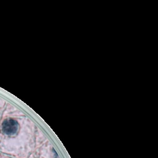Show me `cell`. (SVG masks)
<instances>
[{
  "mask_svg": "<svg viewBox=\"0 0 158 158\" xmlns=\"http://www.w3.org/2000/svg\"><path fill=\"white\" fill-rule=\"evenodd\" d=\"M19 124L17 121L9 118L5 120L2 124V131L7 135H13L18 130Z\"/></svg>",
  "mask_w": 158,
  "mask_h": 158,
  "instance_id": "6da1fadb",
  "label": "cell"
}]
</instances>
